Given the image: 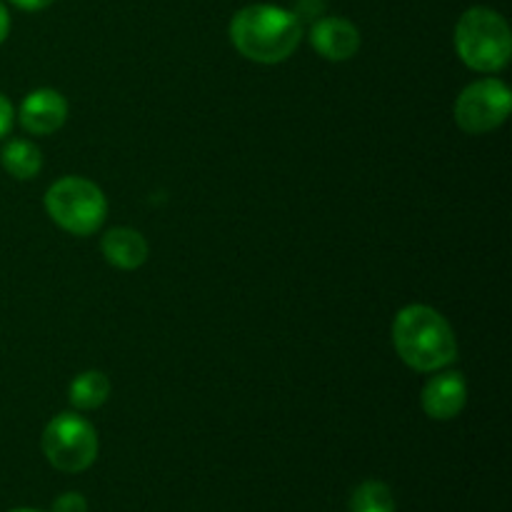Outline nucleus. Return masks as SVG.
Wrapping results in <instances>:
<instances>
[{
  "label": "nucleus",
  "mask_w": 512,
  "mask_h": 512,
  "mask_svg": "<svg viewBox=\"0 0 512 512\" xmlns=\"http://www.w3.org/2000/svg\"><path fill=\"white\" fill-rule=\"evenodd\" d=\"M303 40V23L293 10L280 5L253 3L230 20V43L245 60L275 65L288 60Z\"/></svg>",
  "instance_id": "1"
},
{
  "label": "nucleus",
  "mask_w": 512,
  "mask_h": 512,
  "mask_svg": "<svg viewBox=\"0 0 512 512\" xmlns=\"http://www.w3.org/2000/svg\"><path fill=\"white\" fill-rule=\"evenodd\" d=\"M393 345L408 368L438 373L458 358V338L443 315L430 305H405L393 320Z\"/></svg>",
  "instance_id": "2"
},
{
  "label": "nucleus",
  "mask_w": 512,
  "mask_h": 512,
  "mask_svg": "<svg viewBox=\"0 0 512 512\" xmlns=\"http://www.w3.org/2000/svg\"><path fill=\"white\" fill-rule=\"evenodd\" d=\"M455 50L470 70L483 75L500 73L510 63L512 33L498 10L475 5L455 25Z\"/></svg>",
  "instance_id": "3"
},
{
  "label": "nucleus",
  "mask_w": 512,
  "mask_h": 512,
  "mask_svg": "<svg viewBox=\"0 0 512 512\" xmlns=\"http://www.w3.org/2000/svg\"><path fill=\"white\" fill-rule=\"evenodd\" d=\"M45 213L65 233L88 238L103 228L108 200L93 180L65 175L45 193Z\"/></svg>",
  "instance_id": "4"
},
{
  "label": "nucleus",
  "mask_w": 512,
  "mask_h": 512,
  "mask_svg": "<svg viewBox=\"0 0 512 512\" xmlns=\"http://www.w3.org/2000/svg\"><path fill=\"white\" fill-rule=\"evenodd\" d=\"M40 448L60 473H83L98 460V433L83 415L60 413L45 425Z\"/></svg>",
  "instance_id": "5"
},
{
  "label": "nucleus",
  "mask_w": 512,
  "mask_h": 512,
  "mask_svg": "<svg viewBox=\"0 0 512 512\" xmlns=\"http://www.w3.org/2000/svg\"><path fill=\"white\" fill-rule=\"evenodd\" d=\"M512 110V93L500 78H480L465 85L455 100V123L468 135H485L498 130Z\"/></svg>",
  "instance_id": "6"
},
{
  "label": "nucleus",
  "mask_w": 512,
  "mask_h": 512,
  "mask_svg": "<svg viewBox=\"0 0 512 512\" xmlns=\"http://www.w3.org/2000/svg\"><path fill=\"white\" fill-rule=\"evenodd\" d=\"M310 45L320 58L330 63H343L358 55L360 30L340 15H320L310 25Z\"/></svg>",
  "instance_id": "7"
},
{
  "label": "nucleus",
  "mask_w": 512,
  "mask_h": 512,
  "mask_svg": "<svg viewBox=\"0 0 512 512\" xmlns=\"http://www.w3.org/2000/svg\"><path fill=\"white\" fill-rule=\"evenodd\" d=\"M425 415L430 420H453L468 405V383L458 370H438V375L425 383L420 395Z\"/></svg>",
  "instance_id": "8"
},
{
  "label": "nucleus",
  "mask_w": 512,
  "mask_h": 512,
  "mask_svg": "<svg viewBox=\"0 0 512 512\" xmlns=\"http://www.w3.org/2000/svg\"><path fill=\"white\" fill-rule=\"evenodd\" d=\"M18 120L25 133L30 135H53L68 120V100L53 88H38L25 95L20 103Z\"/></svg>",
  "instance_id": "9"
},
{
  "label": "nucleus",
  "mask_w": 512,
  "mask_h": 512,
  "mask_svg": "<svg viewBox=\"0 0 512 512\" xmlns=\"http://www.w3.org/2000/svg\"><path fill=\"white\" fill-rule=\"evenodd\" d=\"M100 250H103V258L118 270L143 268L150 253L148 240L143 238V233H138L133 228H125V225L110 228L103 235V240H100Z\"/></svg>",
  "instance_id": "10"
},
{
  "label": "nucleus",
  "mask_w": 512,
  "mask_h": 512,
  "mask_svg": "<svg viewBox=\"0 0 512 512\" xmlns=\"http://www.w3.org/2000/svg\"><path fill=\"white\" fill-rule=\"evenodd\" d=\"M110 378L100 370H85V373L75 375L73 383L68 388V400L75 410L88 413V410H98L100 405L108 403L110 398Z\"/></svg>",
  "instance_id": "11"
},
{
  "label": "nucleus",
  "mask_w": 512,
  "mask_h": 512,
  "mask_svg": "<svg viewBox=\"0 0 512 512\" xmlns=\"http://www.w3.org/2000/svg\"><path fill=\"white\" fill-rule=\"evenodd\" d=\"M0 163H3L5 173L13 175L15 180H33L43 168V153L33 140L13 138L5 143Z\"/></svg>",
  "instance_id": "12"
},
{
  "label": "nucleus",
  "mask_w": 512,
  "mask_h": 512,
  "mask_svg": "<svg viewBox=\"0 0 512 512\" xmlns=\"http://www.w3.org/2000/svg\"><path fill=\"white\" fill-rule=\"evenodd\" d=\"M350 512H395V495L383 480H365L350 495Z\"/></svg>",
  "instance_id": "13"
},
{
  "label": "nucleus",
  "mask_w": 512,
  "mask_h": 512,
  "mask_svg": "<svg viewBox=\"0 0 512 512\" xmlns=\"http://www.w3.org/2000/svg\"><path fill=\"white\" fill-rule=\"evenodd\" d=\"M50 512H88V500L80 493H63L55 498Z\"/></svg>",
  "instance_id": "14"
},
{
  "label": "nucleus",
  "mask_w": 512,
  "mask_h": 512,
  "mask_svg": "<svg viewBox=\"0 0 512 512\" xmlns=\"http://www.w3.org/2000/svg\"><path fill=\"white\" fill-rule=\"evenodd\" d=\"M13 120H15L13 103H10V100L0 93V140L10 133V128H13Z\"/></svg>",
  "instance_id": "15"
},
{
  "label": "nucleus",
  "mask_w": 512,
  "mask_h": 512,
  "mask_svg": "<svg viewBox=\"0 0 512 512\" xmlns=\"http://www.w3.org/2000/svg\"><path fill=\"white\" fill-rule=\"evenodd\" d=\"M10 3H13L15 8L25 10V13H38V10L50 8V5H53L55 0H10Z\"/></svg>",
  "instance_id": "16"
},
{
  "label": "nucleus",
  "mask_w": 512,
  "mask_h": 512,
  "mask_svg": "<svg viewBox=\"0 0 512 512\" xmlns=\"http://www.w3.org/2000/svg\"><path fill=\"white\" fill-rule=\"evenodd\" d=\"M10 33V13L3 3H0V43H5Z\"/></svg>",
  "instance_id": "17"
},
{
  "label": "nucleus",
  "mask_w": 512,
  "mask_h": 512,
  "mask_svg": "<svg viewBox=\"0 0 512 512\" xmlns=\"http://www.w3.org/2000/svg\"><path fill=\"white\" fill-rule=\"evenodd\" d=\"M10 512H43V510H35V508H18V510H10Z\"/></svg>",
  "instance_id": "18"
}]
</instances>
